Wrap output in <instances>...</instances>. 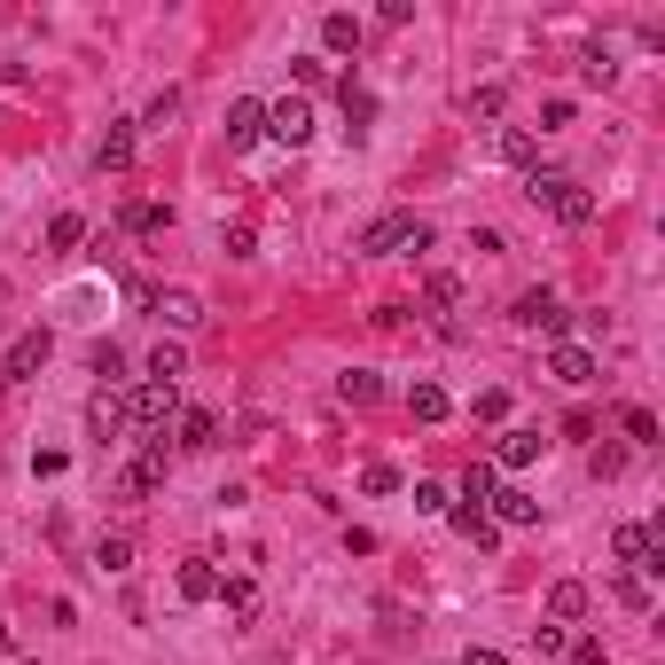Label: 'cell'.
I'll list each match as a JSON object with an SVG mask.
<instances>
[{
	"instance_id": "6da1fadb",
	"label": "cell",
	"mask_w": 665,
	"mask_h": 665,
	"mask_svg": "<svg viewBox=\"0 0 665 665\" xmlns=\"http://www.w3.org/2000/svg\"><path fill=\"white\" fill-rule=\"evenodd\" d=\"M361 251H368V259H392V251H431V227L415 219V212H384V219H368V227H361Z\"/></svg>"
},
{
	"instance_id": "7a4b0ae2",
	"label": "cell",
	"mask_w": 665,
	"mask_h": 665,
	"mask_svg": "<svg viewBox=\"0 0 665 665\" xmlns=\"http://www.w3.org/2000/svg\"><path fill=\"white\" fill-rule=\"evenodd\" d=\"M126 423L141 431V439H164L181 423V384H133V399H126Z\"/></svg>"
},
{
	"instance_id": "3957f363",
	"label": "cell",
	"mask_w": 665,
	"mask_h": 665,
	"mask_svg": "<svg viewBox=\"0 0 665 665\" xmlns=\"http://www.w3.org/2000/svg\"><path fill=\"white\" fill-rule=\"evenodd\" d=\"M164 470H173V447H164V439H141V454L126 462V478H118V493H126V502H149V493L164 485Z\"/></svg>"
},
{
	"instance_id": "277c9868",
	"label": "cell",
	"mask_w": 665,
	"mask_h": 665,
	"mask_svg": "<svg viewBox=\"0 0 665 665\" xmlns=\"http://www.w3.org/2000/svg\"><path fill=\"white\" fill-rule=\"evenodd\" d=\"M47 353H55L47 329H24V337H17L9 353H0V384H32V376L47 368Z\"/></svg>"
},
{
	"instance_id": "5b68a950",
	"label": "cell",
	"mask_w": 665,
	"mask_h": 665,
	"mask_svg": "<svg viewBox=\"0 0 665 665\" xmlns=\"http://www.w3.org/2000/svg\"><path fill=\"white\" fill-rule=\"evenodd\" d=\"M510 321L533 329V337H564V329H571V313L556 305V290H525V298L510 305Z\"/></svg>"
},
{
	"instance_id": "8992f818",
	"label": "cell",
	"mask_w": 665,
	"mask_h": 665,
	"mask_svg": "<svg viewBox=\"0 0 665 665\" xmlns=\"http://www.w3.org/2000/svg\"><path fill=\"white\" fill-rule=\"evenodd\" d=\"M267 133H275L282 149H305V141H313V103H305V95L267 103Z\"/></svg>"
},
{
	"instance_id": "52a82bcc",
	"label": "cell",
	"mask_w": 665,
	"mask_h": 665,
	"mask_svg": "<svg viewBox=\"0 0 665 665\" xmlns=\"http://www.w3.org/2000/svg\"><path fill=\"white\" fill-rule=\"evenodd\" d=\"M548 376H556V384H571V392H579V384H596V353H588V345H571V337H556V345H548Z\"/></svg>"
},
{
	"instance_id": "ba28073f",
	"label": "cell",
	"mask_w": 665,
	"mask_h": 665,
	"mask_svg": "<svg viewBox=\"0 0 665 665\" xmlns=\"http://www.w3.org/2000/svg\"><path fill=\"white\" fill-rule=\"evenodd\" d=\"M493 525H540V502L525 485H493V510H485Z\"/></svg>"
},
{
	"instance_id": "9c48e42d",
	"label": "cell",
	"mask_w": 665,
	"mask_h": 665,
	"mask_svg": "<svg viewBox=\"0 0 665 665\" xmlns=\"http://www.w3.org/2000/svg\"><path fill=\"white\" fill-rule=\"evenodd\" d=\"M337 103H345V133L368 141V126H376V95L361 87V78H337Z\"/></svg>"
},
{
	"instance_id": "30bf717a",
	"label": "cell",
	"mask_w": 665,
	"mask_h": 665,
	"mask_svg": "<svg viewBox=\"0 0 665 665\" xmlns=\"http://www.w3.org/2000/svg\"><path fill=\"white\" fill-rule=\"evenodd\" d=\"M133 118H118V126H103V141H95V164H103V173H126V164H133Z\"/></svg>"
},
{
	"instance_id": "8fae6325",
	"label": "cell",
	"mask_w": 665,
	"mask_h": 665,
	"mask_svg": "<svg viewBox=\"0 0 665 665\" xmlns=\"http://www.w3.org/2000/svg\"><path fill=\"white\" fill-rule=\"evenodd\" d=\"M540 447H548V439L517 423V431H502V447H493V470H533V462H540Z\"/></svg>"
},
{
	"instance_id": "7c38bea8",
	"label": "cell",
	"mask_w": 665,
	"mask_h": 665,
	"mask_svg": "<svg viewBox=\"0 0 665 665\" xmlns=\"http://www.w3.org/2000/svg\"><path fill=\"white\" fill-rule=\"evenodd\" d=\"M259 133H267V103H251V95L227 103V149H251Z\"/></svg>"
},
{
	"instance_id": "4fadbf2b",
	"label": "cell",
	"mask_w": 665,
	"mask_h": 665,
	"mask_svg": "<svg viewBox=\"0 0 665 665\" xmlns=\"http://www.w3.org/2000/svg\"><path fill=\"white\" fill-rule=\"evenodd\" d=\"M173 588H181V603H219V571H212V556H189Z\"/></svg>"
},
{
	"instance_id": "5bb4252c",
	"label": "cell",
	"mask_w": 665,
	"mask_h": 665,
	"mask_svg": "<svg viewBox=\"0 0 665 665\" xmlns=\"http://www.w3.org/2000/svg\"><path fill=\"white\" fill-rule=\"evenodd\" d=\"M149 305H157L164 329H196V321H204V298H196V290H157Z\"/></svg>"
},
{
	"instance_id": "9a60e30c",
	"label": "cell",
	"mask_w": 665,
	"mask_h": 665,
	"mask_svg": "<svg viewBox=\"0 0 665 665\" xmlns=\"http://www.w3.org/2000/svg\"><path fill=\"white\" fill-rule=\"evenodd\" d=\"M173 431H181L173 447L204 454V447H219V415H212V407H181V423H173Z\"/></svg>"
},
{
	"instance_id": "2e32d148",
	"label": "cell",
	"mask_w": 665,
	"mask_h": 665,
	"mask_svg": "<svg viewBox=\"0 0 665 665\" xmlns=\"http://www.w3.org/2000/svg\"><path fill=\"white\" fill-rule=\"evenodd\" d=\"M571 619H588V579H556L548 588V626H571Z\"/></svg>"
},
{
	"instance_id": "e0dca14e",
	"label": "cell",
	"mask_w": 665,
	"mask_h": 665,
	"mask_svg": "<svg viewBox=\"0 0 665 665\" xmlns=\"http://www.w3.org/2000/svg\"><path fill=\"white\" fill-rule=\"evenodd\" d=\"M447 525H454V533H462L470 548H493V540H502V525H493V517H485L478 502H454V510H447Z\"/></svg>"
},
{
	"instance_id": "ac0fdd59",
	"label": "cell",
	"mask_w": 665,
	"mask_h": 665,
	"mask_svg": "<svg viewBox=\"0 0 665 665\" xmlns=\"http://www.w3.org/2000/svg\"><path fill=\"white\" fill-rule=\"evenodd\" d=\"M87 431H95V439H118V431H126V399H118V392H95V399H87Z\"/></svg>"
},
{
	"instance_id": "d6986e66",
	"label": "cell",
	"mask_w": 665,
	"mask_h": 665,
	"mask_svg": "<svg viewBox=\"0 0 665 665\" xmlns=\"http://www.w3.org/2000/svg\"><path fill=\"white\" fill-rule=\"evenodd\" d=\"M337 399H345V407H376V399H384V376H376V368H345V376H337Z\"/></svg>"
},
{
	"instance_id": "ffe728a7",
	"label": "cell",
	"mask_w": 665,
	"mask_h": 665,
	"mask_svg": "<svg viewBox=\"0 0 665 665\" xmlns=\"http://www.w3.org/2000/svg\"><path fill=\"white\" fill-rule=\"evenodd\" d=\"M321 47H329V55H353V47H361V17L329 9V17H321Z\"/></svg>"
},
{
	"instance_id": "44dd1931",
	"label": "cell",
	"mask_w": 665,
	"mask_h": 665,
	"mask_svg": "<svg viewBox=\"0 0 665 665\" xmlns=\"http://www.w3.org/2000/svg\"><path fill=\"white\" fill-rule=\"evenodd\" d=\"M447 407H454V399H447L439 384H407V415H415V423H447Z\"/></svg>"
},
{
	"instance_id": "7402d4cb",
	"label": "cell",
	"mask_w": 665,
	"mask_h": 665,
	"mask_svg": "<svg viewBox=\"0 0 665 665\" xmlns=\"http://www.w3.org/2000/svg\"><path fill=\"white\" fill-rule=\"evenodd\" d=\"M118 227H126V235H157V227H173V212L149 204V196H133V204L118 212Z\"/></svg>"
},
{
	"instance_id": "603a6c76",
	"label": "cell",
	"mask_w": 665,
	"mask_h": 665,
	"mask_svg": "<svg viewBox=\"0 0 665 665\" xmlns=\"http://www.w3.org/2000/svg\"><path fill=\"white\" fill-rule=\"evenodd\" d=\"M548 212H556L564 227H588V219H596V189H579V181H571V189H564V196H556Z\"/></svg>"
},
{
	"instance_id": "cb8c5ba5",
	"label": "cell",
	"mask_w": 665,
	"mask_h": 665,
	"mask_svg": "<svg viewBox=\"0 0 665 665\" xmlns=\"http://www.w3.org/2000/svg\"><path fill=\"white\" fill-rule=\"evenodd\" d=\"M219 603H227V619H251L259 611V579H219Z\"/></svg>"
},
{
	"instance_id": "d4e9b609",
	"label": "cell",
	"mask_w": 665,
	"mask_h": 665,
	"mask_svg": "<svg viewBox=\"0 0 665 665\" xmlns=\"http://www.w3.org/2000/svg\"><path fill=\"white\" fill-rule=\"evenodd\" d=\"M564 189H571V173H556V164H533V173H525V196L533 204H556Z\"/></svg>"
},
{
	"instance_id": "484cf974",
	"label": "cell",
	"mask_w": 665,
	"mask_h": 665,
	"mask_svg": "<svg viewBox=\"0 0 665 665\" xmlns=\"http://www.w3.org/2000/svg\"><path fill=\"white\" fill-rule=\"evenodd\" d=\"M493 485H502V470H493V462H470V470H462V502H478V510H485V502H493Z\"/></svg>"
},
{
	"instance_id": "4316f807",
	"label": "cell",
	"mask_w": 665,
	"mask_h": 665,
	"mask_svg": "<svg viewBox=\"0 0 665 665\" xmlns=\"http://www.w3.org/2000/svg\"><path fill=\"white\" fill-rule=\"evenodd\" d=\"M181 376H189V353L181 345H157L149 353V384H181Z\"/></svg>"
},
{
	"instance_id": "83f0119b",
	"label": "cell",
	"mask_w": 665,
	"mask_h": 665,
	"mask_svg": "<svg viewBox=\"0 0 665 665\" xmlns=\"http://www.w3.org/2000/svg\"><path fill=\"white\" fill-rule=\"evenodd\" d=\"M87 368L103 376L95 392H110V384H126V353H118V345H95V353H87Z\"/></svg>"
},
{
	"instance_id": "f1b7e54d",
	"label": "cell",
	"mask_w": 665,
	"mask_h": 665,
	"mask_svg": "<svg viewBox=\"0 0 665 665\" xmlns=\"http://www.w3.org/2000/svg\"><path fill=\"white\" fill-rule=\"evenodd\" d=\"M415 510H423V517H447V510H454V493H447L439 478H415Z\"/></svg>"
},
{
	"instance_id": "f546056e",
	"label": "cell",
	"mask_w": 665,
	"mask_h": 665,
	"mask_svg": "<svg viewBox=\"0 0 665 665\" xmlns=\"http://www.w3.org/2000/svg\"><path fill=\"white\" fill-rule=\"evenodd\" d=\"M502 164H517V173H533V164H540V157H533V133H525V126H510V133H502Z\"/></svg>"
},
{
	"instance_id": "4dcf8cb0",
	"label": "cell",
	"mask_w": 665,
	"mask_h": 665,
	"mask_svg": "<svg viewBox=\"0 0 665 665\" xmlns=\"http://www.w3.org/2000/svg\"><path fill=\"white\" fill-rule=\"evenodd\" d=\"M95 571H133V540H126V533H110V540L95 548Z\"/></svg>"
},
{
	"instance_id": "1f68e13d",
	"label": "cell",
	"mask_w": 665,
	"mask_h": 665,
	"mask_svg": "<svg viewBox=\"0 0 665 665\" xmlns=\"http://www.w3.org/2000/svg\"><path fill=\"white\" fill-rule=\"evenodd\" d=\"M47 243H55V251H78V243H87V219H78V212H55Z\"/></svg>"
},
{
	"instance_id": "d6a6232c",
	"label": "cell",
	"mask_w": 665,
	"mask_h": 665,
	"mask_svg": "<svg viewBox=\"0 0 665 665\" xmlns=\"http://www.w3.org/2000/svg\"><path fill=\"white\" fill-rule=\"evenodd\" d=\"M470 415H478V423H502V415H510V392H502V384H485V392L470 399Z\"/></svg>"
},
{
	"instance_id": "836d02e7",
	"label": "cell",
	"mask_w": 665,
	"mask_h": 665,
	"mask_svg": "<svg viewBox=\"0 0 665 665\" xmlns=\"http://www.w3.org/2000/svg\"><path fill=\"white\" fill-rule=\"evenodd\" d=\"M619 423H626V439H634V447H657V415H650V407H626Z\"/></svg>"
},
{
	"instance_id": "e575fe53",
	"label": "cell",
	"mask_w": 665,
	"mask_h": 665,
	"mask_svg": "<svg viewBox=\"0 0 665 665\" xmlns=\"http://www.w3.org/2000/svg\"><path fill=\"white\" fill-rule=\"evenodd\" d=\"M361 493H399V470L392 462H361Z\"/></svg>"
},
{
	"instance_id": "d590c367",
	"label": "cell",
	"mask_w": 665,
	"mask_h": 665,
	"mask_svg": "<svg viewBox=\"0 0 665 665\" xmlns=\"http://www.w3.org/2000/svg\"><path fill=\"white\" fill-rule=\"evenodd\" d=\"M619 603H626V611H650V579H634V571H619Z\"/></svg>"
},
{
	"instance_id": "8d00e7d4",
	"label": "cell",
	"mask_w": 665,
	"mask_h": 665,
	"mask_svg": "<svg viewBox=\"0 0 665 665\" xmlns=\"http://www.w3.org/2000/svg\"><path fill=\"white\" fill-rule=\"evenodd\" d=\"M290 78H298V87H321L329 63H321V55H290Z\"/></svg>"
},
{
	"instance_id": "74e56055",
	"label": "cell",
	"mask_w": 665,
	"mask_h": 665,
	"mask_svg": "<svg viewBox=\"0 0 665 665\" xmlns=\"http://www.w3.org/2000/svg\"><path fill=\"white\" fill-rule=\"evenodd\" d=\"M533 650H540V657H564L571 634H564V626H533Z\"/></svg>"
},
{
	"instance_id": "f35d334b",
	"label": "cell",
	"mask_w": 665,
	"mask_h": 665,
	"mask_svg": "<svg viewBox=\"0 0 665 665\" xmlns=\"http://www.w3.org/2000/svg\"><path fill=\"white\" fill-rule=\"evenodd\" d=\"M470 118H502V87H478L470 95Z\"/></svg>"
},
{
	"instance_id": "ab89813d",
	"label": "cell",
	"mask_w": 665,
	"mask_h": 665,
	"mask_svg": "<svg viewBox=\"0 0 665 665\" xmlns=\"http://www.w3.org/2000/svg\"><path fill=\"white\" fill-rule=\"evenodd\" d=\"M173 118H181V95H157V103H149V118H141V126H173Z\"/></svg>"
},
{
	"instance_id": "60d3db41",
	"label": "cell",
	"mask_w": 665,
	"mask_h": 665,
	"mask_svg": "<svg viewBox=\"0 0 665 665\" xmlns=\"http://www.w3.org/2000/svg\"><path fill=\"white\" fill-rule=\"evenodd\" d=\"M611 78H619V63H611V55L596 47V55H588V87H611Z\"/></svg>"
},
{
	"instance_id": "b9f144b4",
	"label": "cell",
	"mask_w": 665,
	"mask_h": 665,
	"mask_svg": "<svg viewBox=\"0 0 665 665\" xmlns=\"http://www.w3.org/2000/svg\"><path fill=\"white\" fill-rule=\"evenodd\" d=\"M588 462H596V478H619V470H626V454H619V447H596Z\"/></svg>"
},
{
	"instance_id": "7bdbcfd3",
	"label": "cell",
	"mask_w": 665,
	"mask_h": 665,
	"mask_svg": "<svg viewBox=\"0 0 665 665\" xmlns=\"http://www.w3.org/2000/svg\"><path fill=\"white\" fill-rule=\"evenodd\" d=\"M571 657H579V665H603V634H579V642H571Z\"/></svg>"
},
{
	"instance_id": "ee69618b",
	"label": "cell",
	"mask_w": 665,
	"mask_h": 665,
	"mask_svg": "<svg viewBox=\"0 0 665 665\" xmlns=\"http://www.w3.org/2000/svg\"><path fill=\"white\" fill-rule=\"evenodd\" d=\"M462 665H510V657H502V650H470Z\"/></svg>"
},
{
	"instance_id": "f6af8a7d",
	"label": "cell",
	"mask_w": 665,
	"mask_h": 665,
	"mask_svg": "<svg viewBox=\"0 0 665 665\" xmlns=\"http://www.w3.org/2000/svg\"><path fill=\"white\" fill-rule=\"evenodd\" d=\"M0 650H17V634H9V619H0Z\"/></svg>"
}]
</instances>
